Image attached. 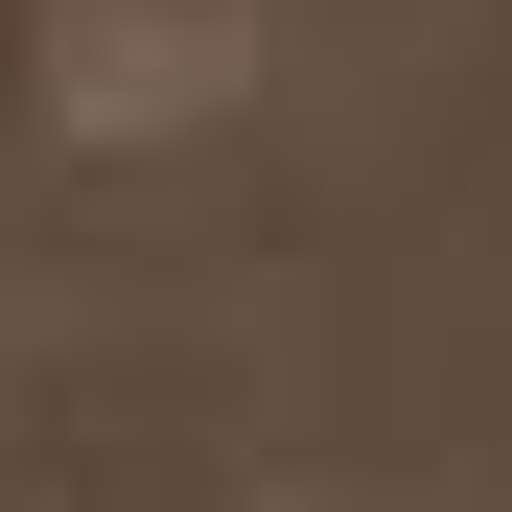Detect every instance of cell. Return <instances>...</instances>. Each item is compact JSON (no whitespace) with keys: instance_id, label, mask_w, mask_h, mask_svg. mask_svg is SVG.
<instances>
[{"instance_id":"cell-1","label":"cell","mask_w":512,"mask_h":512,"mask_svg":"<svg viewBox=\"0 0 512 512\" xmlns=\"http://www.w3.org/2000/svg\"><path fill=\"white\" fill-rule=\"evenodd\" d=\"M256 70V0H47V117L70 140H187Z\"/></svg>"}]
</instances>
